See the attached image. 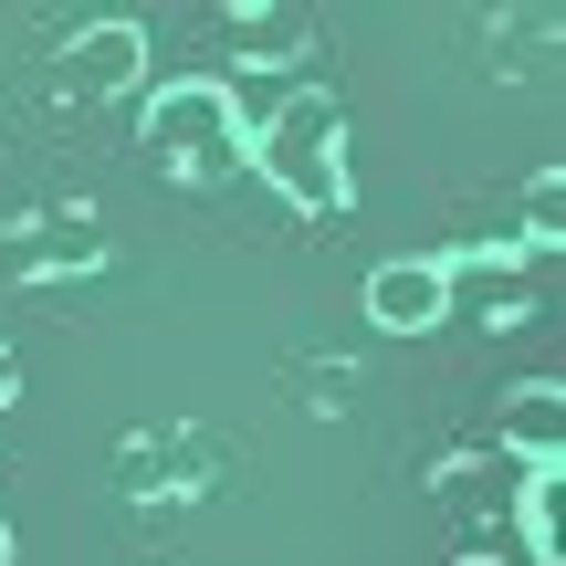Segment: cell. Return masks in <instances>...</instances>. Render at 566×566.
<instances>
[{"mask_svg": "<svg viewBox=\"0 0 566 566\" xmlns=\"http://www.w3.org/2000/svg\"><path fill=\"white\" fill-rule=\"evenodd\" d=\"M242 158L263 168L294 210H346V116H336V95H315V84H294V95L252 126Z\"/></svg>", "mask_w": 566, "mask_h": 566, "instance_id": "1", "label": "cell"}, {"mask_svg": "<svg viewBox=\"0 0 566 566\" xmlns=\"http://www.w3.org/2000/svg\"><path fill=\"white\" fill-rule=\"evenodd\" d=\"M147 147H158L168 179H231L252 137H242V116H231V84L189 74V84H168V95L147 105Z\"/></svg>", "mask_w": 566, "mask_h": 566, "instance_id": "2", "label": "cell"}, {"mask_svg": "<svg viewBox=\"0 0 566 566\" xmlns=\"http://www.w3.org/2000/svg\"><path fill=\"white\" fill-rule=\"evenodd\" d=\"M535 273L546 263H514V252H451L441 263V315H483V325H514L535 304Z\"/></svg>", "mask_w": 566, "mask_h": 566, "instance_id": "3", "label": "cell"}, {"mask_svg": "<svg viewBox=\"0 0 566 566\" xmlns=\"http://www.w3.org/2000/svg\"><path fill=\"white\" fill-rule=\"evenodd\" d=\"M137 63H147V32L137 21H84L74 42H63V84H74V95H126V84H137Z\"/></svg>", "mask_w": 566, "mask_h": 566, "instance_id": "4", "label": "cell"}, {"mask_svg": "<svg viewBox=\"0 0 566 566\" xmlns=\"http://www.w3.org/2000/svg\"><path fill=\"white\" fill-rule=\"evenodd\" d=\"M367 325H388V336H430V325H441V263H420V252L378 263V273H367Z\"/></svg>", "mask_w": 566, "mask_h": 566, "instance_id": "5", "label": "cell"}, {"mask_svg": "<svg viewBox=\"0 0 566 566\" xmlns=\"http://www.w3.org/2000/svg\"><path fill=\"white\" fill-rule=\"evenodd\" d=\"M0 263L11 273H84V263H105V231H95V210H53L21 242H0Z\"/></svg>", "mask_w": 566, "mask_h": 566, "instance_id": "6", "label": "cell"}, {"mask_svg": "<svg viewBox=\"0 0 566 566\" xmlns=\"http://www.w3.org/2000/svg\"><path fill=\"white\" fill-rule=\"evenodd\" d=\"M242 42H252V53H263L273 74H283V63L315 42V21H304V11H242Z\"/></svg>", "mask_w": 566, "mask_h": 566, "instance_id": "7", "label": "cell"}, {"mask_svg": "<svg viewBox=\"0 0 566 566\" xmlns=\"http://www.w3.org/2000/svg\"><path fill=\"white\" fill-rule=\"evenodd\" d=\"M11 388H21V367H11V346H0V399H11Z\"/></svg>", "mask_w": 566, "mask_h": 566, "instance_id": "8", "label": "cell"}, {"mask_svg": "<svg viewBox=\"0 0 566 566\" xmlns=\"http://www.w3.org/2000/svg\"><path fill=\"white\" fill-rule=\"evenodd\" d=\"M0 566H11V525H0Z\"/></svg>", "mask_w": 566, "mask_h": 566, "instance_id": "9", "label": "cell"}]
</instances>
